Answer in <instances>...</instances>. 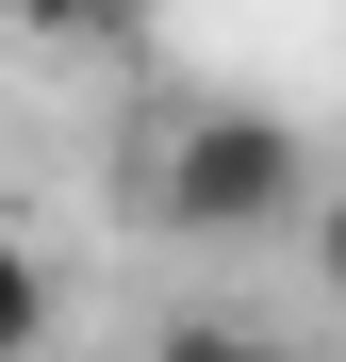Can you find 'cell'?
<instances>
[{"instance_id":"2","label":"cell","mask_w":346,"mask_h":362,"mask_svg":"<svg viewBox=\"0 0 346 362\" xmlns=\"http://www.w3.org/2000/svg\"><path fill=\"white\" fill-rule=\"evenodd\" d=\"M33 346H50V264L0 247V362H33Z\"/></svg>"},{"instance_id":"3","label":"cell","mask_w":346,"mask_h":362,"mask_svg":"<svg viewBox=\"0 0 346 362\" xmlns=\"http://www.w3.org/2000/svg\"><path fill=\"white\" fill-rule=\"evenodd\" d=\"M149 362H297V346H264V329H248V313H182V329H165V346H149Z\"/></svg>"},{"instance_id":"5","label":"cell","mask_w":346,"mask_h":362,"mask_svg":"<svg viewBox=\"0 0 346 362\" xmlns=\"http://www.w3.org/2000/svg\"><path fill=\"white\" fill-rule=\"evenodd\" d=\"M313 280L346 296V181H330V198H313Z\"/></svg>"},{"instance_id":"1","label":"cell","mask_w":346,"mask_h":362,"mask_svg":"<svg viewBox=\"0 0 346 362\" xmlns=\"http://www.w3.org/2000/svg\"><path fill=\"white\" fill-rule=\"evenodd\" d=\"M149 181H165V230H198V247H248V230L313 214V165H297V132H280L264 99H214V115H182Z\"/></svg>"},{"instance_id":"6","label":"cell","mask_w":346,"mask_h":362,"mask_svg":"<svg viewBox=\"0 0 346 362\" xmlns=\"http://www.w3.org/2000/svg\"><path fill=\"white\" fill-rule=\"evenodd\" d=\"M149 17H165V0H99V33H149Z\"/></svg>"},{"instance_id":"4","label":"cell","mask_w":346,"mask_h":362,"mask_svg":"<svg viewBox=\"0 0 346 362\" xmlns=\"http://www.w3.org/2000/svg\"><path fill=\"white\" fill-rule=\"evenodd\" d=\"M0 17H17L33 49H99V0H0Z\"/></svg>"}]
</instances>
